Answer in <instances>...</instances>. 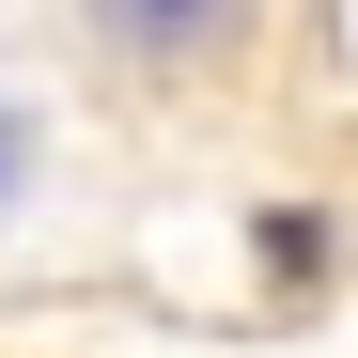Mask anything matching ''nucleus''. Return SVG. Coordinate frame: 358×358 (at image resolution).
Segmentation results:
<instances>
[{"instance_id": "nucleus-1", "label": "nucleus", "mask_w": 358, "mask_h": 358, "mask_svg": "<svg viewBox=\"0 0 358 358\" xmlns=\"http://www.w3.org/2000/svg\"><path fill=\"white\" fill-rule=\"evenodd\" d=\"M94 16L125 31L141 63H187V47H218V31H234V0H94Z\"/></svg>"}, {"instance_id": "nucleus-2", "label": "nucleus", "mask_w": 358, "mask_h": 358, "mask_svg": "<svg viewBox=\"0 0 358 358\" xmlns=\"http://www.w3.org/2000/svg\"><path fill=\"white\" fill-rule=\"evenodd\" d=\"M0 187H16V109H0Z\"/></svg>"}]
</instances>
